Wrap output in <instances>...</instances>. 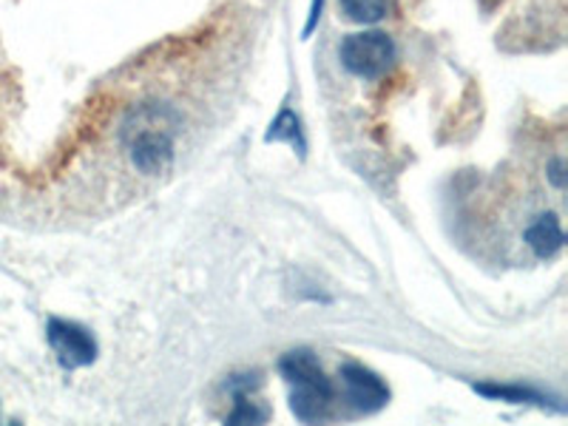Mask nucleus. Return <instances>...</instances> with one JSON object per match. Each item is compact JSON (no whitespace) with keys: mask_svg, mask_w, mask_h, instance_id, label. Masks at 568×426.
Returning a JSON list of instances; mask_svg holds the SVG:
<instances>
[{"mask_svg":"<svg viewBox=\"0 0 568 426\" xmlns=\"http://www.w3.org/2000/svg\"><path fill=\"white\" fill-rule=\"evenodd\" d=\"M176 131H180V116L169 105L145 103L131 111L123 123V145L140 174L160 176L171 169Z\"/></svg>","mask_w":568,"mask_h":426,"instance_id":"nucleus-1","label":"nucleus"},{"mask_svg":"<svg viewBox=\"0 0 568 426\" xmlns=\"http://www.w3.org/2000/svg\"><path fill=\"white\" fill-rule=\"evenodd\" d=\"M284 382L291 384V409L298 420L313 424L329 415L333 387L311 349H293L282 358Z\"/></svg>","mask_w":568,"mask_h":426,"instance_id":"nucleus-2","label":"nucleus"},{"mask_svg":"<svg viewBox=\"0 0 568 426\" xmlns=\"http://www.w3.org/2000/svg\"><path fill=\"white\" fill-rule=\"evenodd\" d=\"M342 63L349 74L364 80L382 78L395 60V43L384 32L349 34L342 43Z\"/></svg>","mask_w":568,"mask_h":426,"instance_id":"nucleus-3","label":"nucleus"},{"mask_svg":"<svg viewBox=\"0 0 568 426\" xmlns=\"http://www.w3.org/2000/svg\"><path fill=\"white\" fill-rule=\"evenodd\" d=\"M49 344H52L58 362L65 369L89 367L98 358V342L91 336L89 329L80 327L74 322H63V318H52L49 322Z\"/></svg>","mask_w":568,"mask_h":426,"instance_id":"nucleus-4","label":"nucleus"},{"mask_svg":"<svg viewBox=\"0 0 568 426\" xmlns=\"http://www.w3.org/2000/svg\"><path fill=\"white\" fill-rule=\"evenodd\" d=\"M344 395L358 413H378L389 404V387L384 378L362 364H344L342 367Z\"/></svg>","mask_w":568,"mask_h":426,"instance_id":"nucleus-5","label":"nucleus"},{"mask_svg":"<svg viewBox=\"0 0 568 426\" xmlns=\"http://www.w3.org/2000/svg\"><path fill=\"white\" fill-rule=\"evenodd\" d=\"M526 245L535 251L537 258H551L562 251L566 245V233H562L560 220L555 213H542L526 231Z\"/></svg>","mask_w":568,"mask_h":426,"instance_id":"nucleus-6","label":"nucleus"},{"mask_svg":"<svg viewBox=\"0 0 568 426\" xmlns=\"http://www.w3.org/2000/svg\"><path fill=\"white\" fill-rule=\"evenodd\" d=\"M265 140L267 142H291L298 154H304V151H307V142H304V134H302V123H298V116L293 114L291 109H284L282 114L273 120L271 131H267Z\"/></svg>","mask_w":568,"mask_h":426,"instance_id":"nucleus-7","label":"nucleus"},{"mask_svg":"<svg viewBox=\"0 0 568 426\" xmlns=\"http://www.w3.org/2000/svg\"><path fill=\"white\" fill-rule=\"evenodd\" d=\"M342 9L355 23H378L387 18L389 0H342Z\"/></svg>","mask_w":568,"mask_h":426,"instance_id":"nucleus-8","label":"nucleus"},{"mask_svg":"<svg viewBox=\"0 0 568 426\" xmlns=\"http://www.w3.org/2000/svg\"><path fill=\"white\" fill-rule=\"evenodd\" d=\"M267 409L258 407L256 400H251L247 393H236V400H233V409L227 415V424L242 426V424H265Z\"/></svg>","mask_w":568,"mask_h":426,"instance_id":"nucleus-9","label":"nucleus"},{"mask_svg":"<svg viewBox=\"0 0 568 426\" xmlns=\"http://www.w3.org/2000/svg\"><path fill=\"white\" fill-rule=\"evenodd\" d=\"M478 389L480 395L486 398H500V400H511V404H524V400H540V395L531 393V389H520V387H489V384H480Z\"/></svg>","mask_w":568,"mask_h":426,"instance_id":"nucleus-10","label":"nucleus"},{"mask_svg":"<svg viewBox=\"0 0 568 426\" xmlns=\"http://www.w3.org/2000/svg\"><path fill=\"white\" fill-rule=\"evenodd\" d=\"M322 7H324V0H313V7H311V18H307V27H304V38L316 29L318 18H322Z\"/></svg>","mask_w":568,"mask_h":426,"instance_id":"nucleus-11","label":"nucleus"},{"mask_svg":"<svg viewBox=\"0 0 568 426\" xmlns=\"http://www.w3.org/2000/svg\"><path fill=\"white\" fill-rule=\"evenodd\" d=\"M551 182H555L557 187H562V160H555L551 162Z\"/></svg>","mask_w":568,"mask_h":426,"instance_id":"nucleus-12","label":"nucleus"}]
</instances>
